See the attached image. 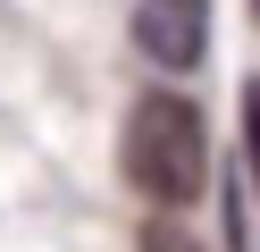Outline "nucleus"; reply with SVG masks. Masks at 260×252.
Listing matches in <instances>:
<instances>
[{
	"instance_id": "1",
	"label": "nucleus",
	"mask_w": 260,
	"mask_h": 252,
	"mask_svg": "<svg viewBox=\"0 0 260 252\" xmlns=\"http://www.w3.org/2000/svg\"><path fill=\"white\" fill-rule=\"evenodd\" d=\"M118 160H126V185H135L143 202L185 210L210 185V126H202V109H193L185 93H143L135 109H126Z\"/></svg>"
},
{
	"instance_id": "2",
	"label": "nucleus",
	"mask_w": 260,
	"mask_h": 252,
	"mask_svg": "<svg viewBox=\"0 0 260 252\" xmlns=\"http://www.w3.org/2000/svg\"><path fill=\"white\" fill-rule=\"evenodd\" d=\"M135 42H143V59L168 67V76L202 67V50H210V0H135Z\"/></svg>"
},
{
	"instance_id": "3",
	"label": "nucleus",
	"mask_w": 260,
	"mask_h": 252,
	"mask_svg": "<svg viewBox=\"0 0 260 252\" xmlns=\"http://www.w3.org/2000/svg\"><path fill=\"white\" fill-rule=\"evenodd\" d=\"M235 109H243V168L260 177V76L243 84V101H235Z\"/></svg>"
},
{
	"instance_id": "4",
	"label": "nucleus",
	"mask_w": 260,
	"mask_h": 252,
	"mask_svg": "<svg viewBox=\"0 0 260 252\" xmlns=\"http://www.w3.org/2000/svg\"><path fill=\"white\" fill-rule=\"evenodd\" d=\"M143 252H202V244H193V235L176 227V210H159L151 227H143Z\"/></svg>"
},
{
	"instance_id": "5",
	"label": "nucleus",
	"mask_w": 260,
	"mask_h": 252,
	"mask_svg": "<svg viewBox=\"0 0 260 252\" xmlns=\"http://www.w3.org/2000/svg\"><path fill=\"white\" fill-rule=\"evenodd\" d=\"M252 17H260V0H252Z\"/></svg>"
}]
</instances>
